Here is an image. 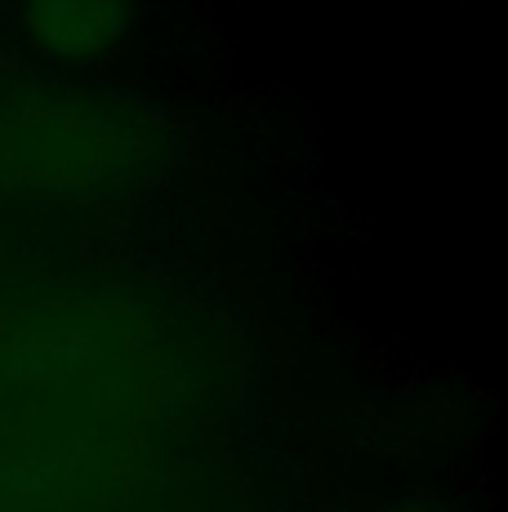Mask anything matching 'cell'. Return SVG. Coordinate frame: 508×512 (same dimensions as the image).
<instances>
[{"label":"cell","mask_w":508,"mask_h":512,"mask_svg":"<svg viewBox=\"0 0 508 512\" xmlns=\"http://www.w3.org/2000/svg\"><path fill=\"white\" fill-rule=\"evenodd\" d=\"M125 134L99 121H36L5 143V165L14 179L41 187H81L121 170Z\"/></svg>","instance_id":"6da1fadb"},{"label":"cell","mask_w":508,"mask_h":512,"mask_svg":"<svg viewBox=\"0 0 508 512\" xmlns=\"http://www.w3.org/2000/svg\"><path fill=\"white\" fill-rule=\"evenodd\" d=\"M130 9L125 5H99V0H45V5L27 9V32L36 45L54 49L67 58H90L121 41L130 27Z\"/></svg>","instance_id":"7a4b0ae2"}]
</instances>
